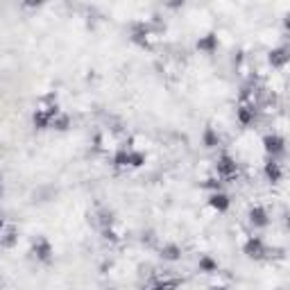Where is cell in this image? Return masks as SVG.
Listing matches in <instances>:
<instances>
[{"label":"cell","instance_id":"obj_1","mask_svg":"<svg viewBox=\"0 0 290 290\" xmlns=\"http://www.w3.org/2000/svg\"><path fill=\"white\" fill-rule=\"evenodd\" d=\"M59 113V109H57V104L52 102H46L41 109H37V113H34V125H37L39 129H46L50 127V123L54 120V116Z\"/></svg>","mask_w":290,"mask_h":290},{"label":"cell","instance_id":"obj_2","mask_svg":"<svg viewBox=\"0 0 290 290\" xmlns=\"http://www.w3.org/2000/svg\"><path fill=\"white\" fill-rule=\"evenodd\" d=\"M215 168H218V175H220L222 179H231L238 172L236 161H234L229 154H222L220 159H218V163H215Z\"/></svg>","mask_w":290,"mask_h":290},{"label":"cell","instance_id":"obj_3","mask_svg":"<svg viewBox=\"0 0 290 290\" xmlns=\"http://www.w3.org/2000/svg\"><path fill=\"white\" fill-rule=\"evenodd\" d=\"M182 286V279L177 277H166V279H154L152 284H147L143 290H177Z\"/></svg>","mask_w":290,"mask_h":290},{"label":"cell","instance_id":"obj_4","mask_svg":"<svg viewBox=\"0 0 290 290\" xmlns=\"http://www.w3.org/2000/svg\"><path fill=\"white\" fill-rule=\"evenodd\" d=\"M152 32H150V27L145 25V23H136L134 27H132V39H134L139 46H150L152 43Z\"/></svg>","mask_w":290,"mask_h":290},{"label":"cell","instance_id":"obj_5","mask_svg":"<svg viewBox=\"0 0 290 290\" xmlns=\"http://www.w3.org/2000/svg\"><path fill=\"white\" fill-rule=\"evenodd\" d=\"M32 254L39 258V261H46V263H48L50 258H52V247H50V242L46 241V238H39V241L32 245Z\"/></svg>","mask_w":290,"mask_h":290},{"label":"cell","instance_id":"obj_6","mask_svg":"<svg viewBox=\"0 0 290 290\" xmlns=\"http://www.w3.org/2000/svg\"><path fill=\"white\" fill-rule=\"evenodd\" d=\"M245 254L252 258H261L265 254V245L261 238H249L247 242H245Z\"/></svg>","mask_w":290,"mask_h":290},{"label":"cell","instance_id":"obj_7","mask_svg":"<svg viewBox=\"0 0 290 290\" xmlns=\"http://www.w3.org/2000/svg\"><path fill=\"white\" fill-rule=\"evenodd\" d=\"M263 145H265V150L270 152V154H281L284 152V139L281 136H277V134H272V136H265L263 139Z\"/></svg>","mask_w":290,"mask_h":290},{"label":"cell","instance_id":"obj_8","mask_svg":"<svg viewBox=\"0 0 290 290\" xmlns=\"http://www.w3.org/2000/svg\"><path fill=\"white\" fill-rule=\"evenodd\" d=\"M102 234H104L107 241H120L123 234H125V229H123V225H118V222L113 220V222H109L107 227H102Z\"/></svg>","mask_w":290,"mask_h":290},{"label":"cell","instance_id":"obj_9","mask_svg":"<svg viewBox=\"0 0 290 290\" xmlns=\"http://www.w3.org/2000/svg\"><path fill=\"white\" fill-rule=\"evenodd\" d=\"M249 220H252L254 227H265L268 225V213H265L263 206H254V209L249 211Z\"/></svg>","mask_w":290,"mask_h":290},{"label":"cell","instance_id":"obj_10","mask_svg":"<svg viewBox=\"0 0 290 290\" xmlns=\"http://www.w3.org/2000/svg\"><path fill=\"white\" fill-rule=\"evenodd\" d=\"M254 116H256V107H249V104H241L238 107V120L242 125H249L254 120Z\"/></svg>","mask_w":290,"mask_h":290},{"label":"cell","instance_id":"obj_11","mask_svg":"<svg viewBox=\"0 0 290 290\" xmlns=\"http://www.w3.org/2000/svg\"><path fill=\"white\" fill-rule=\"evenodd\" d=\"M288 61V50L286 48H277L270 52V64L272 66H284Z\"/></svg>","mask_w":290,"mask_h":290},{"label":"cell","instance_id":"obj_12","mask_svg":"<svg viewBox=\"0 0 290 290\" xmlns=\"http://www.w3.org/2000/svg\"><path fill=\"white\" fill-rule=\"evenodd\" d=\"M265 175H268V179L272 184H277V182H281V166L277 161H270L268 166H265Z\"/></svg>","mask_w":290,"mask_h":290},{"label":"cell","instance_id":"obj_13","mask_svg":"<svg viewBox=\"0 0 290 290\" xmlns=\"http://www.w3.org/2000/svg\"><path fill=\"white\" fill-rule=\"evenodd\" d=\"M215 46H218V37H215V34H206L204 39H199V41H197V48L199 50H206V52H213Z\"/></svg>","mask_w":290,"mask_h":290},{"label":"cell","instance_id":"obj_14","mask_svg":"<svg viewBox=\"0 0 290 290\" xmlns=\"http://www.w3.org/2000/svg\"><path fill=\"white\" fill-rule=\"evenodd\" d=\"M211 206H213V209H218V211H227V209H229V197H227V195H222V193L211 195Z\"/></svg>","mask_w":290,"mask_h":290},{"label":"cell","instance_id":"obj_15","mask_svg":"<svg viewBox=\"0 0 290 290\" xmlns=\"http://www.w3.org/2000/svg\"><path fill=\"white\" fill-rule=\"evenodd\" d=\"M143 163H145V154H143V152H132V150H127V166L139 168V166H143Z\"/></svg>","mask_w":290,"mask_h":290},{"label":"cell","instance_id":"obj_16","mask_svg":"<svg viewBox=\"0 0 290 290\" xmlns=\"http://www.w3.org/2000/svg\"><path fill=\"white\" fill-rule=\"evenodd\" d=\"M16 242V229L14 227H9V229L5 231V236L0 238V247H11Z\"/></svg>","mask_w":290,"mask_h":290},{"label":"cell","instance_id":"obj_17","mask_svg":"<svg viewBox=\"0 0 290 290\" xmlns=\"http://www.w3.org/2000/svg\"><path fill=\"white\" fill-rule=\"evenodd\" d=\"M179 254H182V252H179L177 245H166V247L161 249V256L166 258V261H177Z\"/></svg>","mask_w":290,"mask_h":290},{"label":"cell","instance_id":"obj_18","mask_svg":"<svg viewBox=\"0 0 290 290\" xmlns=\"http://www.w3.org/2000/svg\"><path fill=\"white\" fill-rule=\"evenodd\" d=\"M204 143L209 145V147H213V145H218V136H215V132H213V129H211V127L204 132Z\"/></svg>","mask_w":290,"mask_h":290},{"label":"cell","instance_id":"obj_19","mask_svg":"<svg viewBox=\"0 0 290 290\" xmlns=\"http://www.w3.org/2000/svg\"><path fill=\"white\" fill-rule=\"evenodd\" d=\"M50 125H54L57 129H66V127H68V116H59V113H57V116H54V120Z\"/></svg>","mask_w":290,"mask_h":290},{"label":"cell","instance_id":"obj_20","mask_svg":"<svg viewBox=\"0 0 290 290\" xmlns=\"http://www.w3.org/2000/svg\"><path fill=\"white\" fill-rule=\"evenodd\" d=\"M199 268L204 270V272H213L215 268H218V263H215V261H211V258H202V261H199Z\"/></svg>","mask_w":290,"mask_h":290},{"label":"cell","instance_id":"obj_21","mask_svg":"<svg viewBox=\"0 0 290 290\" xmlns=\"http://www.w3.org/2000/svg\"><path fill=\"white\" fill-rule=\"evenodd\" d=\"M206 186H209V188H220V182H215V179H209V182H206Z\"/></svg>","mask_w":290,"mask_h":290},{"label":"cell","instance_id":"obj_22","mask_svg":"<svg viewBox=\"0 0 290 290\" xmlns=\"http://www.w3.org/2000/svg\"><path fill=\"white\" fill-rule=\"evenodd\" d=\"M2 225H5V220H2V215H0V229H2Z\"/></svg>","mask_w":290,"mask_h":290},{"label":"cell","instance_id":"obj_23","mask_svg":"<svg viewBox=\"0 0 290 290\" xmlns=\"http://www.w3.org/2000/svg\"><path fill=\"white\" fill-rule=\"evenodd\" d=\"M213 290H225V288H213Z\"/></svg>","mask_w":290,"mask_h":290}]
</instances>
